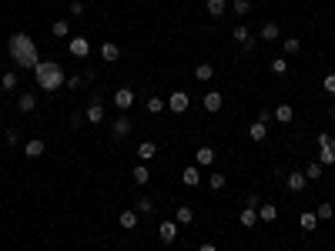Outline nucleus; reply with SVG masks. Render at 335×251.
<instances>
[{"mask_svg": "<svg viewBox=\"0 0 335 251\" xmlns=\"http://www.w3.org/2000/svg\"><path fill=\"white\" fill-rule=\"evenodd\" d=\"M10 57H14L20 67H27V71H34V67L40 64L37 44H34V37H27V34H14V37H10Z\"/></svg>", "mask_w": 335, "mask_h": 251, "instance_id": "nucleus-1", "label": "nucleus"}, {"mask_svg": "<svg viewBox=\"0 0 335 251\" xmlns=\"http://www.w3.org/2000/svg\"><path fill=\"white\" fill-rule=\"evenodd\" d=\"M34 81H37L44 90H57L67 77H64V71H61V64H54V60H40V64L34 67Z\"/></svg>", "mask_w": 335, "mask_h": 251, "instance_id": "nucleus-2", "label": "nucleus"}, {"mask_svg": "<svg viewBox=\"0 0 335 251\" xmlns=\"http://www.w3.org/2000/svg\"><path fill=\"white\" fill-rule=\"evenodd\" d=\"M188 104H191V98H188L184 90H175V94L168 98V111H171V114H184V111H188Z\"/></svg>", "mask_w": 335, "mask_h": 251, "instance_id": "nucleus-3", "label": "nucleus"}, {"mask_svg": "<svg viewBox=\"0 0 335 251\" xmlns=\"http://www.w3.org/2000/svg\"><path fill=\"white\" fill-rule=\"evenodd\" d=\"M131 104H134V90H131V87H118V90H114V107H118V111H128Z\"/></svg>", "mask_w": 335, "mask_h": 251, "instance_id": "nucleus-4", "label": "nucleus"}, {"mask_svg": "<svg viewBox=\"0 0 335 251\" xmlns=\"http://www.w3.org/2000/svg\"><path fill=\"white\" fill-rule=\"evenodd\" d=\"M158 238H161L164 244L178 241V221H161V225H158Z\"/></svg>", "mask_w": 335, "mask_h": 251, "instance_id": "nucleus-5", "label": "nucleus"}, {"mask_svg": "<svg viewBox=\"0 0 335 251\" xmlns=\"http://www.w3.org/2000/svg\"><path fill=\"white\" fill-rule=\"evenodd\" d=\"M194 164H198V168H211V164H215V147L201 144L198 151H194Z\"/></svg>", "mask_w": 335, "mask_h": 251, "instance_id": "nucleus-6", "label": "nucleus"}, {"mask_svg": "<svg viewBox=\"0 0 335 251\" xmlns=\"http://www.w3.org/2000/svg\"><path fill=\"white\" fill-rule=\"evenodd\" d=\"M305 184H309V178H305L302 171H292V174L285 178V187L292 191V195H298V191H305Z\"/></svg>", "mask_w": 335, "mask_h": 251, "instance_id": "nucleus-7", "label": "nucleus"}, {"mask_svg": "<svg viewBox=\"0 0 335 251\" xmlns=\"http://www.w3.org/2000/svg\"><path fill=\"white\" fill-rule=\"evenodd\" d=\"M67 47H71V54L77 57V60H84V57L91 54V44H88V37H71V44H67Z\"/></svg>", "mask_w": 335, "mask_h": 251, "instance_id": "nucleus-8", "label": "nucleus"}, {"mask_svg": "<svg viewBox=\"0 0 335 251\" xmlns=\"http://www.w3.org/2000/svg\"><path fill=\"white\" fill-rule=\"evenodd\" d=\"M201 104H205L208 114H218V111H221V104H225V101H221V90H208Z\"/></svg>", "mask_w": 335, "mask_h": 251, "instance_id": "nucleus-9", "label": "nucleus"}, {"mask_svg": "<svg viewBox=\"0 0 335 251\" xmlns=\"http://www.w3.org/2000/svg\"><path fill=\"white\" fill-rule=\"evenodd\" d=\"M181 184H188V187H198V184H201V171H198V164H188V168L181 171Z\"/></svg>", "mask_w": 335, "mask_h": 251, "instance_id": "nucleus-10", "label": "nucleus"}, {"mask_svg": "<svg viewBox=\"0 0 335 251\" xmlns=\"http://www.w3.org/2000/svg\"><path fill=\"white\" fill-rule=\"evenodd\" d=\"M271 114H275V121H278V124H292V121H295V107H292V104H278Z\"/></svg>", "mask_w": 335, "mask_h": 251, "instance_id": "nucleus-11", "label": "nucleus"}, {"mask_svg": "<svg viewBox=\"0 0 335 251\" xmlns=\"http://www.w3.org/2000/svg\"><path fill=\"white\" fill-rule=\"evenodd\" d=\"M248 138L255 141V144H262L265 138H268V124H262V121H255L252 128H248Z\"/></svg>", "mask_w": 335, "mask_h": 251, "instance_id": "nucleus-12", "label": "nucleus"}, {"mask_svg": "<svg viewBox=\"0 0 335 251\" xmlns=\"http://www.w3.org/2000/svg\"><path fill=\"white\" fill-rule=\"evenodd\" d=\"M298 225H302L305 235H312L315 228H319V218H315V211H302V218H298Z\"/></svg>", "mask_w": 335, "mask_h": 251, "instance_id": "nucleus-13", "label": "nucleus"}, {"mask_svg": "<svg viewBox=\"0 0 335 251\" xmlns=\"http://www.w3.org/2000/svg\"><path fill=\"white\" fill-rule=\"evenodd\" d=\"M104 121V104L101 101H91L88 104V124H101Z\"/></svg>", "mask_w": 335, "mask_h": 251, "instance_id": "nucleus-14", "label": "nucleus"}, {"mask_svg": "<svg viewBox=\"0 0 335 251\" xmlns=\"http://www.w3.org/2000/svg\"><path fill=\"white\" fill-rule=\"evenodd\" d=\"M118 57H121V47H118V44H111V41H107V44H101V60L114 64Z\"/></svg>", "mask_w": 335, "mask_h": 251, "instance_id": "nucleus-15", "label": "nucleus"}, {"mask_svg": "<svg viewBox=\"0 0 335 251\" xmlns=\"http://www.w3.org/2000/svg\"><path fill=\"white\" fill-rule=\"evenodd\" d=\"M24 154L31 158V161H34V158H40V154H44V141H40V138H31V141L24 144Z\"/></svg>", "mask_w": 335, "mask_h": 251, "instance_id": "nucleus-16", "label": "nucleus"}, {"mask_svg": "<svg viewBox=\"0 0 335 251\" xmlns=\"http://www.w3.org/2000/svg\"><path fill=\"white\" fill-rule=\"evenodd\" d=\"M121 228H124V231H131V228H137V211L134 208H128V211H121Z\"/></svg>", "mask_w": 335, "mask_h": 251, "instance_id": "nucleus-17", "label": "nucleus"}, {"mask_svg": "<svg viewBox=\"0 0 335 251\" xmlns=\"http://www.w3.org/2000/svg\"><path fill=\"white\" fill-rule=\"evenodd\" d=\"M34 107H37V98H34V94H20V98H17V111L20 114H31Z\"/></svg>", "mask_w": 335, "mask_h": 251, "instance_id": "nucleus-18", "label": "nucleus"}, {"mask_svg": "<svg viewBox=\"0 0 335 251\" xmlns=\"http://www.w3.org/2000/svg\"><path fill=\"white\" fill-rule=\"evenodd\" d=\"M238 221H241V228H255L258 225V208H245L238 214Z\"/></svg>", "mask_w": 335, "mask_h": 251, "instance_id": "nucleus-19", "label": "nucleus"}, {"mask_svg": "<svg viewBox=\"0 0 335 251\" xmlns=\"http://www.w3.org/2000/svg\"><path fill=\"white\" fill-rule=\"evenodd\" d=\"M232 37H235L238 44H245V50H252V34H248V27H245V24H238V27H235V30H232Z\"/></svg>", "mask_w": 335, "mask_h": 251, "instance_id": "nucleus-20", "label": "nucleus"}, {"mask_svg": "<svg viewBox=\"0 0 335 251\" xmlns=\"http://www.w3.org/2000/svg\"><path fill=\"white\" fill-rule=\"evenodd\" d=\"M154 154H158V144H154V141H141V147H137V158H141V161H151Z\"/></svg>", "mask_w": 335, "mask_h": 251, "instance_id": "nucleus-21", "label": "nucleus"}, {"mask_svg": "<svg viewBox=\"0 0 335 251\" xmlns=\"http://www.w3.org/2000/svg\"><path fill=\"white\" fill-rule=\"evenodd\" d=\"M275 218H278V208H275V204H262V208H258V221L271 225Z\"/></svg>", "mask_w": 335, "mask_h": 251, "instance_id": "nucleus-22", "label": "nucleus"}, {"mask_svg": "<svg viewBox=\"0 0 335 251\" xmlns=\"http://www.w3.org/2000/svg\"><path fill=\"white\" fill-rule=\"evenodd\" d=\"M319 164L322 168H335V147H319Z\"/></svg>", "mask_w": 335, "mask_h": 251, "instance_id": "nucleus-23", "label": "nucleus"}, {"mask_svg": "<svg viewBox=\"0 0 335 251\" xmlns=\"http://www.w3.org/2000/svg\"><path fill=\"white\" fill-rule=\"evenodd\" d=\"M225 7H228V0H205V10H208L211 17H221Z\"/></svg>", "mask_w": 335, "mask_h": 251, "instance_id": "nucleus-24", "label": "nucleus"}, {"mask_svg": "<svg viewBox=\"0 0 335 251\" xmlns=\"http://www.w3.org/2000/svg\"><path fill=\"white\" fill-rule=\"evenodd\" d=\"M111 131H114V138H128V134H131V121H128V117H118Z\"/></svg>", "mask_w": 335, "mask_h": 251, "instance_id": "nucleus-25", "label": "nucleus"}, {"mask_svg": "<svg viewBox=\"0 0 335 251\" xmlns=\"http://www.w3.org/2000/svg\"><path fill=\"white\" fill-rule=\"evenodd\" d=\"M175 221H178V225H191V221H194V211L188 208V204H181V208L175 211Z\"/></svg>", "mask_w": 335, "mask_h": 251, "instance_id": "nucleus-26", "label": "nucleus"}, {"mask_svg": "<svg viewBox=\"0 0 335 251\" xmlns=\"http://www.w3.org/2000/svg\"><path fill=\"white\" fill-rule=\"evenodd\" d=\"M315 218H319V221H332L335 218V208H332V204H319V208H315Z\"/></svg>", "mask_w": 335, "mask_h": 251, "instance_id": "nucleus-27", "label": "nucleus"}, {"mask_svg": "<svg viewBox=\"0 0 335 251\" xmlns=\"http://www.w3.org/2000/svg\"><path fill=\"white\" fill-rule=\"evenodd\" d=\"M262 41H278V24H275V20H268V24L262 27Z\"/></svg>", "mask_w": 335, "mask_h": 251, "instance_id": "nucleus-28", "label": "nucleus"}, {"mask_svg": "<svg viewBox=\"0 0 335 251\" xmlns=\"http://www.w3.org/2000/svg\"><path fill=\"white\" fill-rule=\"evenodd\" d=\"M194 77H198V81H211V77H215V67H211V64H198V67H194Z\"/></svg>", "mask_w": 335, "mask_h": 251, "instance_id": "nucleus-29", "label": "nucleus"}, {"mask_svg": "<svg viewBox=\"0 0 335 251\" xmlns=\"http://www.w3.org/2000/svg\"><path fill=\"white\" fill-rule=\"evenodd\" d=\"M134 181H137V184H148V181H151V171H148V164H137V168H134Z\"/></svg>", "mask_w": 335, "mask_h": 251, "instance_id": "nucleus-30", "label": "nucleus"}, {"mask_svg": "<svg viewBox=\"0 0 335 251\" xmlns=\"http://www.w3.org/2000/svg\"><path fill=\"white\" fill-rule=\"evenodd\" d=\"M50 34H54V37H67V34H71V24H67V20H54V24H50Z\"/></svg>", "mask_w": 335, "mask_h": 251, "instance_id": "nucleus-31", "label": "nucleus"}, {"mask_svg": "<svg viewBox=\"0 0 335 251\" xmlns=\"http://www.w3.org/2000/svg\"><path fill=\"white\" fill-rule=\"evenodd\" d=\"M164 107H168L164 98H148V111H151V114H161Z\"/></svg>", "mask_w": 335, "mask_h": 251, "instance_id": "nucleus-32", "label": "nucleus"}, {"mask_svg": "<svg viewBox=\"0 0 335 251\" xmlns=\"http://www.w3.org/2000/svg\"><path fill=\"white\" fill-rule=\"evenodd\" d=\"M322 171H325V168H322L319 161H312L309 168H305V178H309V181H315V178H322Z\"/></svg>", "mask_w": 335, "mask_h": 251, "instance_id": "nucleus-33", "label": "nucleus"}, {"mask_svg": "<svg viewBox=\"0 0 335 251\" xmlns=\"http://www.w3.org/2000/svg\"><path fill=\"white\" fill-rule=\"evenodd\" d=\"M282 50H285V54H298V50H302V41H298V37H288V41L282 44Z\"/></svg>", "mask_w": 335, "mask_h": 251, "instance_id": "nucleus-34", "label": "nucleus"}, {"mask_svg": "<svg viewBox=\"0 0 335 251\" xmlns=\"http://www.w3.org/2000/svg\"><path fill=\"white\" fill-rule=\"evenodd\" d=\"M208 187H211V191H221V187H225V174H221V171H215V174L208 178Z\"/></svg>", "mask_w": 335, "mask_h": 251, "instance_id": "nucleus-35", "label": "nucleus"}, {"mask_svg": "<svg viewBox=\"0 0 335 251\" xmlns=\"http://www.w3.org/2000/svg\"><path fill=\"white\" fill-rule=\"evenodd\" d=\"M232 10H235V17H245L248 10H252V0H235V4H232Z\"/></svg>", "mask_w": 335, "mask_h": 251, "instance_id": "nucleus-36", "label": "nucleus"}, {"mask_svg": "<svg viewBox=\"0 0 335 251\" xmlns=\"http://www.w3.org/2000/svg\"><path fill=\"white\" fill-rule=\"evenodd\" d=\"M67 87H71V90H80V87H84V84H88V81H84V74H71V77H67Z\"/></svg>", "mask_w": 335, "mask_h": 251, "instance_id": "nucleus-37", "label": "nucleus"}, {"mask_svg": "<svg viewBox=\"0 0 335 251\" xmlns=\"http://www.w3.org/2000/svg\"><path fill=\"white\" fill-rule=\"evenodd\" d=\"M271 74H288V60H285V57H275V60H271Z\"/></svg>", "mask_w": 335, "mask_h": 251, "instance_id": "nucleus-38", "label": "nucleus"}, {"mask_svg": "<svg viewBox=\"0 0 335 251\" xmlns=\"http://www.w3.org/2000/svg\"><path fill=\"white\" fill-rule=\"evenodd\" d=\"M322 90L335 98V74H325V77H322Z\"/></svg>", "mask_w": 335, "mask_h": 251, "instance_id": "nucleus-39", "label": "nucleus"}, {"mask_svg": "<svg viewBox=\"0 0 335 251\" xmlns=\"http://www.w3.org/2000/svg\"><path fill=\"white\" fill-rule=\"evenodd\" d=\"M0 87H4V90H14L17 87V74H4V77H0Z\"/></svg>", "mask_w": 335, "mask_h": 251, "instance_id": "nucleus-40", "label": "nucleus"}, {"mask_svg": "<svg viewBox=\"0 0 335 251\" xmlns=\"http://www.w3.org/2000/svg\"><path fill=\"white\" fill-rule=\"evenodd\" d=\"M134 211H141V214H151V211H154V201H151V198H141V204H137Z\"/></svg>", "mask_w": 335, "mask_h": 251, "instance_id": "nucleus-41", "label": "nucleus"}, {"mask_svg": "<svg viewBox=\"0 0 335 251\" xmlns=\"http://www.w3.org/2000/svg\"><path fill=\"white\" fill-rule=\"evenodd\" d=\"M319 147H335V138L328 134V131H322V134H319Z\"/></svg>", "mask_w": 335, "mask_h": 251, "instance_id": "nucleus-42", "label": "nucleus"}, {"mask_svg": "<svg viewBox=\"0 0 335 251\" xmlns=\"http://www.w3.org/2000/svg\"><path fill=\"white\" fill-rule=\"evenodd\" d=\"M271 117H275V114H271V107H262V114H258V121H262V124H268Z\"/></svg>", "mask_w": 335, "mask_h": 251, "instance_id": "nucleus-43", "label": "nucleus"}, {"mask_svg": "<svg viewBox=\"0 0 335 251\" xmlns=\"http://www.w3.org/2000/svg\"><path fill=\"white\" fill-rule=\"evenodd\" d=\"M245 208H262V198H258V195H248V204H245Z\"/></svg>", "mask_w": 335, "mask_h": 251, "instance_id": "nucleus-44", "label": "nucleus"}, {"mask_svg": "<svg viewBox=\"0 0 335 251\" xmlns=\"http://www.w3.org/2000/svg\"><path fill=\"white\" fill-rule=\"evenodd\" d=\"M71 14H74V17L84 14V4H80V0H74V4H71Z\"/></svg>", "mask_w": 335, "mask_h": 251, "instance_id": "nucleus-45", "label": "nucleus"}, {"mask_svg": "<svg viewBox=\"0 0 335 251\" xmlns=\"http://www.w3.org/2000/svg\"><path fill=\"white\" fill-rule=\"evenodd\" d=\"M198 251H218V248H215V244H211V241H205V244H201Z\"/></svg>", "mask_w": 335, "mask_h": 251, "instance_id": "nucleus-46", "label": "nucleus"}, {"mask_svg": "<svg viewBox=\"0 0 335 251\" xmlns=\"http://www.w3.org/2000/svg\"><path fill=\"white\" fill-rule=\"evenodd\" d=\"M328 117H332V121H335V107H332V111H328Z\"/></svg>", "mask_w": 335, "mask_h": 251, "instance_id": "nucleus-47", "label": "nucleus"}]
</instances>
